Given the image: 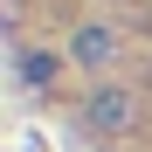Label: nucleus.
<instances>
[{"mask_svg":"<svg viewBox=\"0 0 152 152\" xmlns=\"http://www.w3.org/2000/svg\"><path fill=\"white\" fill-rule=\"evenodd\" d=\"M56 56H48V48H21V83H28V90H48V83H56Z\"/></svg>","mask_w":152,"mask_h":152,"instance_id":"nucleus-3","label":"nucleus"},{"mask_svg":"<svg viewBox=\"0 0 152 152\" xmlns=\"http://www.w3.org/2000/svg\"><path fill=\"white\" fill-rule=\"evenodd\" d=\"M76 124H83L90 138H118V132H132V124H138V97L104 76V83H90V97L76 104Z\"/></svg>","mask_w":152,"mask_h":152,"instance_id":"nucleus-1","label":"nucleus"},{"mask_svg":"<svg viewBox=\"0 0 152 152\" xmlns=\"http://www.w3.org/2000/svg\"><path fill=\"white\" fill-rule=\"evenodd\" d=\"M69 62L90 69L97 83H104L111 62H118V28H111V21H76V35H69Z\"/></svg>","mask_w":152,"mask_h":152,"instance_id":"nucleus-2","label":"nucleus"}]
</instances>
